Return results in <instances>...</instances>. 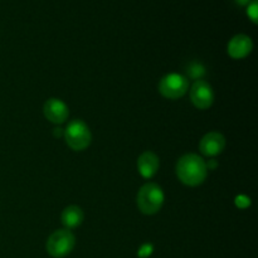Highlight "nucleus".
<instances>
[{
  "mask_svg": "<svg viewBox=\"0 0 258 258\" xmlns=\"http://www.w3.org/2000/svg\"><path fill=\"white\" fill-rule=\"evenodd\" d=\"M176 175L185 185H201L208 175L207 163L197 154H186L176 163Z\"/></svg>",
  "mask_w": 258,
  "mask_h": 258,
  "instance_id": "1",
  "label": "nucleus"
},
{
  "mask_svg": "<svg viewBox=\"0 0 258 258\" xmlns=\"http://www.w3.org/2000/svg\"><path fill=\"white\" fill-rule=\"evenodd\" d=\"M164 191L156 183H146L138 193L136 203L141 213L153 216L158 213L164 204Z\"/></svg>",
  "mask_w": 258,
  "mask_h": 258,
  "instance_id": "2",
  "label": "nucleus"
},
{
  "mask_svg": "<svg viewBox=\"0 0 258 258\" xmlns=\"http://www.w3.org/2000/svg\"><path fill=\"white\" fill-rule=\"evenodd\" d=\"M63 136L72 150L82 151L90 146L92 135L90 127L82 120H73L63 130Z\"/></svg>",
  "mask_w": 258,
  "mask_h": 258,
  "instance_id": "3",
  "label": "nucleus"
},
{
  "mask_svg": "<svg viewBox=\"0 0 258 258\" xmlns=\"http://www.w3.org/2000/svg\"><path fill=\"white\" fill-rule=\"evenodd\" d=\"M76 244V237L70 229H58L48 238L45 248L53 258H63L72 252Z\"/></svg>",
  "mask_w": 258,
  "mask_h": 258,
  "instance_id": "4",
  "label": "nucleus"
},
{
  "mask_svg": "<svg viewBox=\"0 0 258 258\" xmlns=\"http://www.w3.org/2000/svg\"><path fill=\"white\" fill-rule=\"evenodd\" d=\"M189 82L186 77L179 73H169L164 76L159 83V92L169 100H178L188 92Z\"/></svg>",
  "mask_w": 258,
  "mask_h": 258,
  "instance_id": "5",
  "label": "nucleus"
},
{
  "mask_svg": "<svg viewBox=\"0 0 258 258\" xmlns=\"http://www.w3.org/2000/svg\"><path fill=\"white\" fill-rule=\"evenodd\" d=\"M190 100L199 110H208L214 102L213 88L207 81L197 80L190 90Z\"/></svg>",
  "mask_w": 258,
  "mask_h": 258,
  "instance_id": "6",
  "label": "nucleus"
},
{
  "mask_svg": "<svg viewBox=\"0 0 258 258\" xmlns=\"http://www.w3.org/2000/svg\"><path fill=\"white\" fill-rule=\"evenodd\" d=\"M43 112L48 121L57 123V125L66 122L68 115H70L68 106L58 98H49L45 101L44 106H43Z\"/></svg>",
  "mask_w": 258,
  "mask_h": 258,
  "instance_id": "7",
  "label": "nucleus"
},
{
  "mask_svg": "<svg viewBox=\"0 0 258 258\" xmlns=\"http://www.w3.org/2000/svg\"><path fill=\"white\" fill-rule=\"evenodd\" d=\"M226 148V138L222 134L216 133H208L207 135L203 136L199 144V149L201 153L206 156H216L221 154Z\"/></svg>",
  "mask_w": 258,
  "mask_h": 258,
  "instance_id": "8",
  "label": "nucleus"
},
{
  "mask_svg": "<svg viewBox=\"0 0 258 258\" xmlns=\"http://www.w3.org/2000/svg\"><path fill=\"white\" fill-rule=\"evenodd\" d=\"M253 49L252 39L246 34H237L229 40L228 43V54L233 59H242L246 58Z\"/></svg>",
  "mask_w": 258,
  "mask_h": 258,
  "instance_id": "9",
  "label": "nucleus"
},
{
  "mask_svg": "<svg viewBox=\"0 0 258 258\" xmlns=\"http://www.w3.org/2000/svg\"><path fill=\"white\" fill-rule=\"evenodd\" d=\"M159 158L151 151H145L138 159V170L145 179H151L159 170Z\"/></svg>",
  "mask_w": 258,
  "mask_h": 258,
  "instance_id": "10",
  "label": "nucleus"
},
{
  "mask_svg": "<svg viewBox=\"0 0 258 258\" xmlns=\"http://www.w3.org/2000/svg\"><path fill=\"white\" fill-rule=\"evenodd\" d=\"M85 218V214L83 211L77 206H70L67 208H64V211L62 212V224L67 229L77 228L78 226H81Z\"/></svg>",
  "mask_w": 258,
  "mask_h": 258,
  "instance_id": "11",
  "label": "nucleus"
},
{
  "mask_svg": "<svg viewBox=\"0 0 258 258\" xmlns=\"http://www.w3.org/2000/svg\"><path fill=\"white\" fill-rule=\"evenodd\" d=\"M186 71H188V75L191 78H196V80H198V78H201L204 75V67L199 64V63H191Z\"/></svg>",
  "mask_w": 258,
  "mask_h": 258,
  "instance_id": "12",
  "label": "nucleus"
},
{
  "mask_svg": "<svg viewBox=\"0 0 258 258\" xmlns=\"http://www.w3.org/2000/svg\"><path fill=\"white\" fill-rule=\"evenodd\" d=\"M247 15L251 18V20L253 23H257V18H258V2L257 0H253L248 4L247 7Z\"/></svg>",
  "mask_w": 258,
  "mask_h": 258,
  "instance_id": "13",
  "label": "nucleus"
},
{
  "mask_svg": "<svg viewBox=\"0 0 258 258\" xmlns=\"http://www.w3.org/2000/svg\"><path fill=\"white\" fill-rule=\"evenodd\" d=\"M151 252H153V247H151L150 244H144L140 248V251H139V256L141 258L149 257L151 254Z\"/></svg>",
  "mask_w": 258,
  "mask_h": 258,
  "instance_id": "14",
  "label": "nucleus"
},
{
  "mask_svg": "<svg viewBox=\"0 0 258 258\" xmlns=\"http://www.w3.org/2000/svg\"><path fill=\"white\" fill-rule=\"evenodd\" d=\"M236 3L239 5H247L251 3V0H236Z\"/></svg>",
  "mask_w": 258,
  "mask_h": 258,
  "instance_id": "15",
  "label": "nucleus"
},
{
  "mask_svg": "<svg viewBox=\"0 0 258 258\" xmlns=\"http://www.w3.org/2000/svg\"><path fill=\"white\" fill-rule=\"evenodd\" d=\"M54 135H57V136H63V130H62V128H55Z\"/></svg>",
  "mask_w": 258,
  "mask_h": 258,
  "instance_id": "16",
  "label": "nucleus"
}]
</instances>
